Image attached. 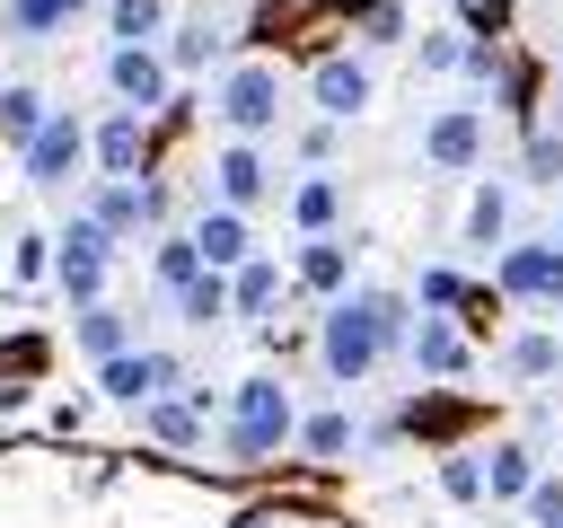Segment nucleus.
Instances as JSON below:
<instances>
[{
    "label": "nucleus",
    "instance_id": "nucleus-1",
    "mask_svg": "<svg viewBox=\"0 0 563 528\" xmlns=\"http://www.w3.org/2000/svg\"><path fill=\"white\" fill-rule=\"evenodd\" d=\"M396 343H405V299H387V290L325 299V317H317V361H325L334 387H361Z\"/></svg>",
    "mask_w": 563,
    "mask_h": 528
},
{
    "label": "nucleus",
    "instance_id": "nucleus-2",
    "mask_svg": "<svg viewBox=\"0 0 563 528\" xmlns=\"http://www.w3.org/2000/svg\"><path fill=\"white\" fill-rule=\"evenodd\" d=\"M290 431H299V405H290V387H282V378H238L220 449H229V458L246 466V458H273V449H282Z\"/></svg>",
    "mask_w": 563,
    "mask_h": 528
},
{
    "label": "nucleus",
    "instance_id": "nucleus-3",
    "mask_svg": "<svg viewBox=\"0 0 563 528\" xmlns=\"http://www.w3.org/2000/svg\"><path fill=\"white\" fill-rule=\"evenodd\" d=\"M211 114L238 132V141H255V132H273L282 123V70L273 62H238L229 79H220V97H211Z\"/></svg>",
    "mask_w": 563,
    "mask_h": 528
},
{
    "label": "nucleus",
    "instance_id": "nucleus-4",
    "mask_svg": "<svg viewBox=\"0 0 563 528\" xmlns=\"http://www.w3.org/2000/svg\"><path fill=\"white\" fill-rule=\"evenodd\" d=\"M53 246H62V255H53V282H62V299H70V308H97V299H106V264H114V238H106V229L79 211V220H70Z\"/></svg>",
    "mask_w": 563,
    "mask_h": 528
},
{
    "label": "nucleus",
    "instance_id": "nucleus-5",
    "mask_svg": "<svg viewBox=\"0 0 563 528\" xmlns=\"http://www.w3.org/2000/svg\"><path fill=\"white\" fill-rule=\"evenodd\" d=\"M79 158H88V123H79V114H62V106H53V114L18 141L26 185H70V167H79Z\"/></svg>",
    "mask_w": 563,
    "mask_h": 528
},
{
    "label": "nucleus",
    "instance_id": "nucleus-6",
    "mask_svg": "<svg viewBox=\"0 0 563 528\" xmlns=\"http://www.w3.org/2000/svg\"><path fill=\"white\" fill-rule=\"evenodd\" d=\"M167 79H176V70H167L158 44H114V53H106V88L123 97V114H158V106H167Z\"/></svg>",
    "mask_w": 563,
    "mask_h": 528
},
{
    "label": "nucleus",
    "instance_id": "nucleus-7",
    "mask_svg": "<svg viewBox=\"0 0 563 528\" xmlns=\"http://www.w3.org/2000/svg\"><path fill=\"white\" fill-rule=\"evenodd\" d=\"M493 290H501V299H545V308H563V238H545V246H501Z\"/></svg>",
    "mask_w": 563,
    "mask_h": 528
},
{
    "label": "nucleus",
    "instance_id": "nucleus-8",
    "mask_svg": "<svg viewBox=\"0 0 563 528\" xmlns=\"http://www.w3.org/2000/svg\"><path fill=\"white\" fill-rule=\"evenodd\" d=\"M475 158H484V114H475V106H440V114L422 123V167L466 176Z\"/></svg>",
    "mask_w": 563,
    "mask_h": 528
},
{
    "label": "nucleus",
    "instance_id": "nucleus-9",
    "mask_svg": "<svg viewBox=\"0 0 563 528\" xmlns=\"http://www.w3.org/2000/svg\"><path fill=\"white\" fill-rule=\"evenodd\" d=\"M88 220H97L106 238H141V229L158 220V185H141V176H106V185L88 194Z\"/></svg>",
    "mask_w": 563,
    "mask_h": 528
},
{
    "label": "nucleus",
    "instance_id": "nucleus-10",
    "mask_svg": "<svg viewBox=\"0 0 563 528\" xmlns=\"http://www.w3.org/2000/svg\"><path fill=\"white\" fill-rule=\"evenodd\" d=\"M97 387H106L114 405H150V396H167V387H176V361H167V352H141V343H132V352L97 361Z\"/></svg>",
    "mask_w": 563,
    "mask_h": 528
},
{
    "label": "nucleus",
    "instance_id": "nucleus-11",
    "mask_svg": "<svg viewBox=\"0 0 563 528\" xmlns=\"http://www.w3.org/2000/svg\"><path fill=\"white\" fill-rule=\"evenodd\" d=\"M308 88H317V114H325V123H352V114L369 106V62H352V53H325Z\"/></svg>",
    "mask_w": 563,
    "mask_h": 528
},
{
    "label": "nucleus",
    "instance_id": "nucleus-12",
    "mask_svg": "<svg viewBox=\"0 0 563 528\" xmlns=\"http://www.w3.org/2000/svg\"><path fill=\"white\" fill-rule=\"evenodd\" d=\"M88 158H97L106 176H141V167H150V114H106V123L88 132Z\"/></svg>",
    "mask_w": 563,
    "mask_h": 528
},
{
    "label": "nucleus",
    "instance_id": "nucleus-13",
    "mask_svg": "<svg viewBox=\"0 0 563 528\" xmlns=\"http://www.w3.org/2000/svg\"><path fill=\"white\" fill-rule=\"evenodd\" d=\"M185 238H194L202 273H238V264L255 255V238H246V211H229V202H220V211H202V220H194Z\"/></svg>",
    "mask_w": 563,
    "mask_h": 528
},
{
    "label": "nucleus",
    "instance_id": "nucleus-14",
    "mask_svg": "<svg viewBox=\"0 0 563 528\" xmlns=\"http://www.w3.org/2000/svg\"><path fill=\"white\" fill-rule=\"evenodd\" d=\"M211 185H220V202H229V211H246V202H264V194H273V167H264V150H255V141H229V150L211 158Z\"/></svg>",
    "mask_w": 563,
    "mask_h": 528
},
{
    "label": "nucleus",
    "instance_id": "nucleus-15",
    "mask_svg": "<svg viewBox=\"0 0 563 528\" xmlns=\"http://www.w3.org/2000/svg\"><path fill=\"white\" fill-rule=\"evenodd\" d=\"M405 361H413L422 378H457V370H466V334H457L449 317H422V326L405 334Z\"/></svg>",
    "mask_w": 563,
    "mask_h": 528
},
{
    "label": "nucleus",
    "instance_id": "nucleus-16",
    "mask_svg": "<svg viewBox=\"0 0 563 528\" xmlns=\"http://www.w3.org/2000/svg\"><path fill=\"white\" fill-rule=\"evenodd\" d=\"M290 273H299L317 299H343V290H352V238H308Z\"/></svg>",
    "mask_w": 563,
    "mask_h": 528
},
{
    "label": "nucleus",
    "instance_id": "nucleus-17",
    "mask_svg": "<svg viewBox=\"0 0 563 528\" xmlns=\"http://www.w3.org/2000/svg\"><path fill=\"white\" fill-rule=\"evenodd\" d=\"M141 431L167 440V449H194V440L211 431V414H202L194 396H150V405H141Z\"/></svg>",
    "mask_w": 563,
    "mask_h": 528
},
{
    "label": "nucleus",
    "instance_id": "nucleus-18",
    "mask_svg": "<svg viewBox=\"0 0 563 528\" xmlns=\"http://www.w3.org/2000/svg\"><path fill=\"white\" fill-rule=\"evenodd\" d=\"M282 299V264L273 255H246L238 273H229V317H264Z\"/></svg>",
    "mask_w": 563,
    "mask_h": 528
},
{
    "label": "nucleus",
    "instance_id": "nucleus-19",
    "mask_svg": "<svg viewBox=\"0 0 563 528\" xmlns=\"http://www.w3.org/2000/svg\"><path fill=\"white\" fill-rule=\"evenodd\" d=\"M70 334H79V352H88V361L132 352V317H123V308H106V299H97V308H79V317H70Z\"/></svg>",
    "mask_w": 563,
    "mask_h": 528
},
{
    "label": "nucleus",
    "instance_id": "nucleus-20",
    "mask_svg": "<svg viewBox=\"0 0 563 528\" xmlns=\"http://www.w3.org/2000/svg\"><path fill=\"white\" fill-rule=\"evenodd\" d=\"M334 211H343V185H334V176H325V167H317V176H299V185H290V220H299V229H308V238H325V229H334Z\"/></svg>",
    "mask_w": 563,
    "mask_h": 528
},
{
    "label": "nucleus",
    "instance_id": "nucleus-21",
    "mask_svg": "<svg viewBox=\"0 0 563 528\" xmlns=\"http://www.w3.org/2000/svg\"><path fill=\"white\" fill-rule=\"evenodd\" d=\"M79 9H88V0H9V9H0V26H9L18 44H35V35H53L62 18H79Z\"/></svg>",
    "mask_w": 563,
    "mask_h": 528
},
{
    "label": "nucleus",
    "instance_id": "nucleus-22",
    "mask_svg": "<svg viewBox=\"0 0 563 528\" xmlns=\"http://www.w3.org/2000/svg\"><path fill=\"white\" fill-rule=\"evenodd\" d=\"M528 484H537V458L528 449H493L484 458V493L493 502H528Z\"/></svg>",
    "mask_w": 563,
    "mask_h": 528
},
{
    "label": "nucleus",
    "instance_id": "nucleus-23",
    "mask_svg": "<svg viewBox=\"0 0 563 528\" xmlns=\"http://www.w3.org/2000/svg\"><path fill=\"white\" fill-rule=\"evenodd\" d=\"M176 308H185V326H220L229 317V273H194L176 290Z\"/></svg>",
    "mask_w": 563,
    "mask_h": 528
},
{
    "label": "nucleus",
    "instance_id": "nucleus-24",
    "mask_svg": "<svg viewBox=\"0 0 563 528\" xmlns=\"http://www.w3.org/2000/svg\"><path fill=\"white\" fill-rule=\"evenodd\" d=\"M501 229H510V194H501V185H475V202H466V238H475V246H501Z\"/></svg>",
    "mask_w": 563,
    "mask_h": 528
},
{
    "label": "nucleus",
    "instance_id": "nucleus-25",
    "mask_svg": "<svg viewBox=\"0 0 563 528\" xmlns=\"http://www.w3.org/2000/svg\"><path fill=\"white\" fill-rule=\"evenodd\" d=\"M501 370H510V378H554V370H563V343H554V334H519V343L501 352Z\"/></svg>",
    "mask_w": 563,
    "mask_h": 528
},
{
    "label": "nucleus",
    "instance_id": "nucleus-26",
    "mask_svg": "<svg viewBox=\"0 0 563 528\" xmlns=\"http://www.w3.org/2000/svg\"><path fill=\"white\" fill-rule=\"evenodd\" d=\"M290 440H299L308 458H343V449H352V414H308Z\"/></svg>",
    "mask_w": 563,
    "mask_h": 528
},
{
    "label": "nucleus",
    "instance_id": "nucleus-27",
    "mask_svg": "<svg viewBox=\"0 0 563 528\" xmlns=\"http://www.w3.org/2000/svg\"><path fill=\"white\" fill-rule=\"evenodd\" d=\"M150 273H158V290H185V282L202 273V255H194V238H158V255H150Z\"/></svg>",
    "mask_w": 563,
    "mask_h": 528
},
{
    "label": "nucleus",
    "instance_id": "nucleus-28",
    "mask_svg": "<svg viewBox=\"0 0 563 528\" xmlns=\"http://www.w3.org/2000/svg\"><path fill=\"white\" fill-rule=\"evenodd\" d=\"M44 114H53V106H44L35 88H0V141H26Z\"/></svg>",
    "mask_w": 563,
    "mask_h": 528
},
{
    "label": "nucleus",
    "instance_id": "nucleus-29",
    "mask_svg": "<svg viewBox=\"0 0 563 528\" xmlns=\"http://www.w3.org/2000/svg\"><path fill=\"white\" fill-rule=\"evenodd\" d=\"M106 18H114V44H150L158 35V0H106Z\"/></svg>",
    "mask_w": 563,
    "mask_h": 528
},
{
    "label": "nucleus",
    "instance_id": "nucleus-30",
    "mask_svg": "<svg viewBox=\"0 0 563 528\" xmlns=\"http://www.w3.org/2000/svg\"><path fill=\"white\" fill-rule=\"evenodd\" d=\"M440 493H449V502H484V458H466V449L440 458Z\"/></svg>",
    "mask_w": 563,
    "mask_h": 528
},
{
    "label": "nucleus",
    "instance_id": "nucleus-31",
    "mask_svg": "<svg viewBox=\"0 0 563 528\" xmlns=\"http://www.w3.org/2000/svg\"><path fill=\"white\" fill-rule=\"evenodd\" d=\"M211 53H220V35H211V26H176V44H167V70H202Z\"/></svg>",
    "mask_w": 563,
    "mask_h": 528
},
{
    "label": "nucleus",
    "instance_id": "nucleus-32",
    "mask_svg": "<svg viewBox=\"0 0 563 528\" xmlns=\"http://www.w3.org/2000/svg\"><path fill=\"white\" fill-rule=\"evenodd\" d=\"M413 299H422V308H457V299H466V282H457L449 264H431V273L413 282Z\"/></svg>",
    "mask_w": 563,
    "mask_h": 528
},
{
    "label": "nucleus",
    "instance_id": "nucleus-33",
    "mask_svg": "<svg viewBox=\"0 0 563 528\" xmlns=\"http://www.w3.org/2000/svg\"><path fill=\"white\" fill-rule=\"evenodd\" d=\"M528 176H537V185H563V141H554V132L528 141Z\"/></svg>",
    "mask_w": 563,
    "mask_h": 528
},
{
    "label": "nucleus",
    "instance_id": "nucleus-34",
    "mask_svg": "<svg viewBox=\"0 0 563 528\" xmlns=\"http://www.w3.org/2000/svg\"><path fill=\"white\" fill-rule=\"evenodd\" d=\"M44 246H53V238H18V282H44V273H53Z\"/></svg>",
    "mask_w": 563,
    "mask_h": 528
},
{
    "label": "nucleus",
    "instance_id": "nucleus-35",
    "mask_svg": "<svg viewBox=\"0 0 563 528\" xmlns=\"http://www.w3.org/2000/svg\"><path fill=\"white\" fill-rule=\"evenodd\" d=\"M528 510L554 528V519H563V484H545V475H537V484H528Z\"/></svg>",
    "mask_w": 563,
    "mask_h": 528
},
{
    "label": "nucleus",
    "instance_id": "nucleus-36",
    "mask_svg": "<svg viewBox=\"0 0 563 528\" xmlns=\"http://www.w3.org/2000/svg\"><path fill=\"white\" fill-rule=\"evenodd\" d=\"M457 53H466L457 35H431V44H422V70H457Z\"/></svg>",
    "mask_w": 563,
    "mask_h": 528
},
{
    "label": "nucleus",
    "instance_id": "nucleus-37",
    "mask_svg": "<svg viewBox=\"0 0 563 528\" xmlns=\"http://www.w3.org/2000/svg\"><path fill=\"white\" fill-rule=\"evenodd\" d=\"M238 528H282V519H238Z\"/></svg>",
    "mask_w": 563,
    "mask_h": 528
},
{
    "label": "nucleus",
    "instance_id": "nucleus-38",
    "mask_svg": "<svg viewBox=\"0 0 563 528\" xmlns=\"http://www.w3.org/2000/svg\"><path fill=\"white\" fill-rule=\"evenodd\" d=\"M554 528H563V519H554Z\"/></svg>",
    "mask_w": 563,
    "mask_h": 528
}]
</instances>
